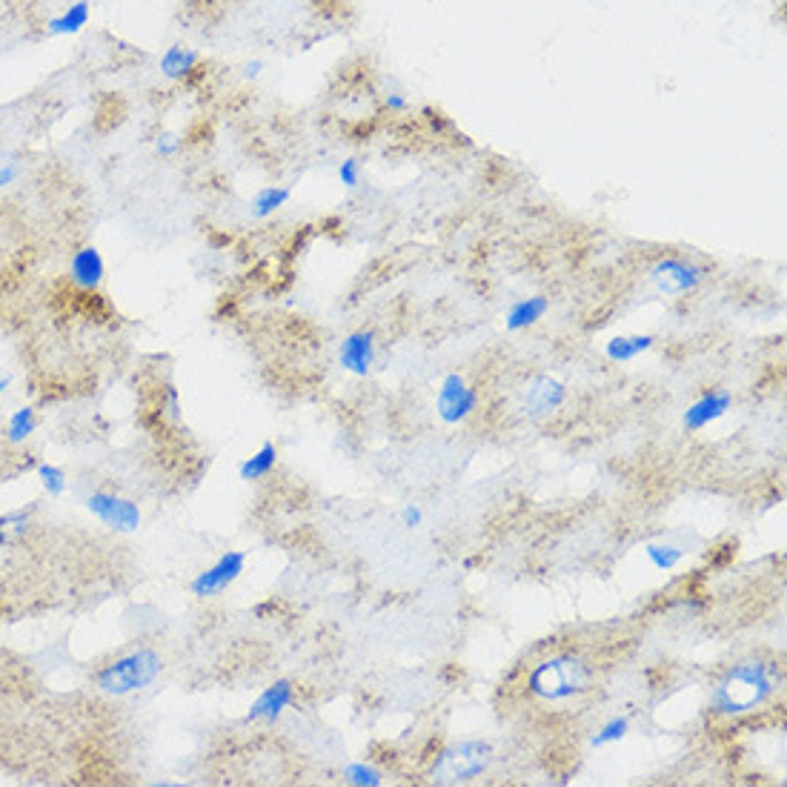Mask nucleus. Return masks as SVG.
Instances as JSON below:
<instances>
[{"label": "nucleus", "instance_id": "obj_4", "mask_svg": "<svg viewBox=\"0 0 787 787\" xmlns=\"http://www.w3.org/2000/svg\"><path fill=\"white\" fill-rule=\"evenodd\" d=\"M493 765V745L481 739H464L444 747L435 756L430 776L435 785H470Z\"/></svg>", "mask_w": 787, "mask_h": 787}, {"label": "nucleus", "instance_id": "obj_30", "mask_svg": "<svg viewBox=\"0 0 787 787\" xmlns=\"http://www.w3.org/2000/svg\"><path fill=\"white\" fill-rule=\"evenodd\" d=\"M384 106H387V109H390L393 115H404V112L410 109V101H407V98H404L401 92H390V95L384 98Z\"/></svg>", "mask_w": 787, "mask_h": 787}, {"label": "nucleus", "instance_id": "obj_16", "mask_svg": "<svg viewBox=\"0 0 787 787\" xmlns=\"http://www.w3.org/2000/svg\"><path fill=\"white\" fill-rule=\"evenodd\" d=\"M35 513H38V504H26V507H15L0 516V550H12L23 544L35 524Z\"/></svg>", "mask_w": 787, "mask_h": 787}, {"label": "nucleus", "instance_id": "obj_2", "mask_svg": "<svg viewBox=\"0 0 787 787\" xmlns=\"http://www.w3.org/2000/svg\"><path fill=\"white\" fill-rule=\"evenodd\" d=\"M593 684V667L576 653H559L539 662L527 676V693L547 705L579 699Z\"/></svg>", "mask_w": 787, "mask_h": 787}, {"label": "nucleus", "instance_id": "obj_12", "mask_svg": "<svg viewBox=\"0 0 787 787\" xmlns=\"http://www.w3.org/2000/svg\"><path fill=\"white\" fill-rule=\"evenodd\" d=\"M338 364L341 370L350 375H370L375 364V335L370 330H355L350 332L341 347H338Z\"/></svg>", "mask_w": 787, "mask_h": 787}, {"label": "nucleus", "instance_id": "obj_6", "mask_svg": "<svg viewBox=\"0 0 787 787\" xmlns=\"http://www.w3.org/2000/svg\"><path fill=\"white\" fill-rule=\"evenodd\" d=\"M707 270L687 261V258H679V255H670V258H662L653 264L650 270V284L656 287L659 295H667V298H676V295H690L702 287L705 281Z\"/></svg>", "mask_w": 787, "mask_h": 787}, {"label": "nucleus", "instance_id": "obj_21", "mask_svg": "<svg viewBox=\"0 0 787 787\" xmlns=\"http://www.w3.org/2000/svg\"><path fill=\"white\" fill-rule=\"evenodd\" d=\"M38 413L35 407H18L15 413L6 418V441L9 444H26L32 435L38 433Z\"/></svg>", "mask_w": 787, "mask_h": 787}, {"label": "nucleus", "instance_id": "obj_29", "mask_svg": "<svg viewBox=\"0 0 787 787\" xmlns=\"http://www.w3.org/2000/svg\"><path fill=\"white\" fill-rule=\"evenodd\" d=\"M401 524H404L407 530H418V527L424 524V513H421V507H418V504H407V507L401 510Z\"/></svg>", "mask_w": 787, "mask_h": 787}, {"label": "nucleus", "instance_id": "obj_23", "mask_svg": "<svg viewBox=\"0 0 787 787\" xmlns=\"http://www.w3.org/2000/svg\"><path fill=\"white\" fill-rule=\"evenodd\" d=\"M35 476H38V484H41L43 493L49 498H61L63 493H66L69 478H66V470H63L61 464H55V461H38V464H35Z\"/></svg>", "mask_w": 787, "mask_h": 787}, {"label": "nucleus", "instance_id": "obj_20", "mask_svg": "<svg viewBox=\"0 0 787 787\" xmlns=\"http://www.w3.org/2000/svg\"><path fill=\"white\" fill-rule=\"evenodd\" d=\"M292 198V189L290 187H281V184H275V187H264L255 192V198L249 201V215L255 218V221H264V218H272L278 209H284L287 204H290Z\"/></svg>", "mask_w": 787, "mask_h": 787}, {"label": "nucleus", "instance_id": "obj_24", "mask_svg": "<svg viewBox=\"0 0 787 787\" xmlns=\"http://www.w3.org/2000/svg\"><path fill=\"white\" fill-rule=\"evenodd\" d=\"M627 733H630V719H627V716H613V719H607V722L596 730V736L590 739V745L601 750V747L616 745V742L627 739Z\"/></svg>", "mask_w": 787, "mask_h": 787}, {"label": "nucleus", "instance_id": "obj_14", "mask_svg": "<svg viewBox=\"0 0 787 787\" xmlns=\"http://www.w3.org/2000/svg\"><path fill=\"white\" fill-rule=\"evenodd\" d=\"M92 23V0H72L58 15L46 21V38H75Z\"/></svg>", "mask_w": 787, "mask_h": 787}, {"label": "nucleus", "instance_id": "obj_19", "mask_svg": "<svg viewBox=\"0 0 787 787\" xmlns=\"http://www.w3.org/2000/svg\"><path fill=\"white\" fill-rule=\"evenodd\" d=\"M275 464H278V447H275L272 441H264V444H261L255 453H252V456L241 461V467H238V478H241V481H247V484L264 481V478L272 476Z\"/></svg>", "mask_w": 787, "mask_h": 787}, {"label": "nucleus", "instance_id": "obj_25", "mask_svg": "<svg viewBox=\"0 0 787 787\" xmlns=\"http://www.w3.org/2000/svg\"><path fill=\"white\" fill-rule=\"evenodd\" d=\"M344 782L353 787H381L384 785V773L378 767L367 765V762H353L344 767Z\"/></svg>", "mask_w": 787, "mask_h": 787}, {"label": "nucleus", "instance_id": "obj_18", "mask_svg": "<svg viewBox=\"0 0 787 787\" xmlns=\"http://www.w3.org/2000/svg\"><path fill=\"white\" fill-rule=\"evenodd\" d=\"M656 347V335H616L604 344V355L613 364H630Z\"/></svg>", "mask_w": 787, "mask_h": 787}, {"label": "nucleus", "instance_id": "obj_7", "mask_svg": "<svg viewBox=\"0 0 787 787\" xmlns=\"http://www.w3.org/2000/svg\"><path fill=\"white\" fill-rule=\"evenodd\" d=\"M86 510L98 518L104 527L115 530V533H135L144 521L141 507L132 498L121 496V493H109V490H95L86 498Z\"/></svg>", "mask_w": 787, "mask_h": 787}, {"label": "nucleus", "instance_id": "obj_8", "mask_svg": "<svg viewBox=\"0 0 787 787\" xmlns=\"http://www.w3.org/2000/svg\"><path fill=\"white\" fill-rule=\"evenodd\" d=\"M478 410V390H473L464 375H444L438 395H435V413L444 424H461Z\"/></svg>", "mask_w": 787, "mask_h": 787}, {"label": "nucleus", "instance_id": "obj_26", "mask_svg": "<svg viewBox=\"0 0 787 787\" xmlns=\"http://www.w3.org/2000/svg\"><path fill=\"white\" fill-rule=\"evenodd\" d=\"M23 175V158L18 152H6L0 149V189L12 187Z\"/></svg>", "mask_w": 787, "mask_h": 787}, {"label": "nucleus", "instance_id": "obj_11", "mask_svg": "<svg viewBox=\"0 0 787 787\" xmlns=\"http://www.w3.org/2000/svg\"><path fill=\"white\" fill-rule=\"evenodd\" d=\"M733 407V395L725 393V390H707L705 395H699L687 413H684L682 424L687 433H702L707 430L710 424H716L719 418H725Z\"/></svg>", "mask_w": 787, "mask_h": 787}, {"label": "nucleus", "instance_id": "obj_13", "mask_svg": "<svg viewBox=\"0 0 787 787\" xmlns=\"http://www.w3.org/2000/svg\"><path fill=\"white\" fill-rule=\"evenodd\" d=\"M567 401V387L553 375H536L524 393V410L530 415H553L559 413Z\"/></svg>", "mask_w": 787, "mask_h": 787}, {"label": "nucleus", "instance_id": "obj_10", "mask_svg": "<svg viewBox=\"0 0 787 787\" xmlns=\"http://www.w3.org/2000/svg\"><path fill=\"white\" fill-rule=\"evenodd\" d=\"M295 705V684L290 679H278L261 690V696L249 705L247 722H278L290 707Z\"/></svg>", "mask_w": 787, "mask_h": 787}, {"label": "nucleus", "instance_id": "obj_9", "mask_svg": "<svg viewBox=\"0 0 787 787\" xmlns=\"http://www.w3.org/2000/svg\"><path fill=\"white\" fill-rule=\"evenodd\" d=\"M66 278L81 295L98 292L106 281V258L95 244H83L72 255L66 264Z\"/></svg>", "mask_w": 787, "mask_h": 787}, {"label": "nucleus", "instance_id": "obj_3", "mask_svg": "<svg viewBox=\"0 0 787 787\" xmlns=\"http://www.w3.org/2000/svg\"><path fill=\"white\" fill-rule=\"evenodd\" d=\"M161 673H164L161 653L152 647H138V650L124 653V656H115L112 662L101 664L95 670L92 682L104 696L124 699V696H135V693L146 690Z\"/></svg>", "mask_w": 787, "mask_h": 787}, {"label": "nucleus", "instance_id": "obj_27", "mask_svg": "<svg viewBox=\"0 0 787 787\" xmlns=\"http://www.w3.org/2000/svg\"><path fill=\"white\" fill-rule=\"evenodd\" d=\"M361 178H364V169H361V161H358V158H347L344 164L338 166V181H341L347 189L361 187Z\"/></svg>", "mask_w": 787, "mask_h": 787}, {"label": "nucleus", "instance_id": "obj_17", "mask_svg": "<svg viewBox=\"0 0 787 787\" xmlns=\"http://www.w3.org/2000/svg\"><path fill=\"white\" fill-rule=\"evenodd\" d=\"M550 312V298L544 295H530V298H518L516 304L504 315V327L510 332H521L536 327L544 321V315Z\"/></svg>", "mask_w": 787, "mask_h": 787}, {"label": "nucleus", "instance_id": "obj_1", "mask_svg": "<svg viewBox=\"0 0 787 787\" xmlns=\"http://www.w3.org/2000/svg\"><path fill=\"white\" fill-rule=\"evenodd\" d=\"M779 690V670L773 664L750 659L727 667L716 682L707 707L716 716H745L765 707Z\"/></svg>", "mask_w": 787, "mask_h": 787}, {"label": "nucleus", "instance_id": "obj_31", "mask_svg": "<svg viewBox=\"0 0 787 787\" xmlns=\"http://www.w3.org/2000/svg\"><path fill=\"white\" fill-rule=\"evenodd\" d=\"M261 72H264V61H249L247 66H244V78H249V81H255V78H261Z\"/></svg>", "mask_w": 787, "mask_h": 787}, {"label": "nucleus", "instance_id": "obj_5", "mask_svg": "<svg viewBox=\"0 0 787 787\" xmlns=\"http://www.w3.org/2000/svg\"><path fill=\"white\" fill-rule=\"evenodd\" d=\"M244 570H247V553L244 550H227L189 581V593L201 601L218 599L221 593H227L229 587L244 576Z\"/></svg>", "mask_w": 787, "mask_h": 787}, {"label": "nucleus", "instance_id": "obj_28", "mask_svg": "<svg viewBox=\"0 0 787 787\" xmlns=\"http://www.w3.org/2000/svg\"><path fill=\"white\" fill-rule=\"evenodd\" d=\"M181 149H184V138L175 135V132H161V135L155 138V152H158L161 158H175Z\"/></svg>", "mask_w": 787, "mask_h": 787}, {"label": "nucleus", "instance_id": "obj_22", "mask_svg": "<svg viewBox=\"0 0 787 787\" xmlns=\"http://www.w3.org/2000/svg\"><path fill=\"white\" fill-rule=\"evenodd\" d=\"M644 556H647V561H650L659 573H670V570H676V567L682 564L687 553H684L682 547L667 544V541H650V544L644 547Z\"/></svg>", "mask_w": 787, "mask_h": 787}, {"label": "nucleus", "instance_id": "obj_32", "mask_svg": "<svg viewBox=\"0 0 787 787\" xmlns=\"http://www.w3.org/2000/svg\"><path fill=\"white\" fill-rule=\"evenodd\" d=\"M6 387H9V378L0 373V398H3V393H6Z\"/></svg>", "mask_w": 787, "mask_h": 787}, {"label": "nucleus", "instance_id": "obj_15", "mask_svg": "<svg viewBox=\"0 0 787 787\" xmlns=\"http://www.w3.org/2000/svg\"><path fill=\"white\" fill-rule=\"evenodd\" d=\"M198 69H201V55L195 49L184 46V43L166 46L164 55H161V75L166 81L187 83L189 78L198 75Z\"/></svg>", "mask_w": 787, "mask_h": 787}]
</instances>
